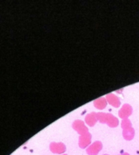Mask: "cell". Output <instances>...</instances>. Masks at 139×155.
I'll list each match as a JSON object with an SVG mask.
<instances>
[{
	"instance_id": "6da1fadb",
	"label": "cell",
	"mask_w": 139,
	"mask_h": 155,
	"mask_svg": "<svg viewBox=\"0 0 139 155\" xmlns=\"http://www.w3.org/2000/svg\"><path fill=\"white\" fill-rule=\"evenodd\" d=\"M101 149H102V143L100 142H96L87 149V153L89 155H97Z\"/></svg>"
},
{
	"instance_id": "7a4b0ae2",
	"label": "cell",
	"mask_w": 139,
	"mask_h": 155,
	"mask_svg": "<svg viewBox=\"0 0 139 155\" xmlns=\"http://www.w3.org/2000/svg\"><path fill=\"white\" fill-rule=\"evenodd\" d=\"M131 113H132V108H131V106L128 105V104H125V105L123 106V108L120 110L119 115H120V117H122V118H126V117H127Z\"/></svg>"
},
{
	"instance_id": "3957f363",
	"label": "cell",
	"mask_w": 139,
	"mask_h": 155,
	"mask_svg": "<svg viewBox=\"0 0 139 155\" xmlns=\"http://www.w3.org/2000/svg\"><path fill=\"white\" fill-rule=\"evenodd\" d=\"M74 125H77V127H74V128H75L78 133H81V134H85L87 133V129L85 127L83 122H81V121H76V122H75V124H74Z\"/></svg>"
},
{
	"instance_id": "277c9868",
	"label": "cell",
	"mask_w": 139,
	"mask_h": 155,
	"mask_svg": "<svg viewBox=\"0 0 139 155\" xmlns=\"http://www.w3.org/2000/svg\"><path fill=\"white\" fill-rule=\"evenodd\" d=\"M108 101H109V103L112 104V105H114V106H118L119 105V100H118V98L117 97V96H115V95H113L112 94H110L108 96H107V98Z\"/></svg>"
},
{
	"instance_id": "5b68a950",
	"label": "cell",
	"mask_w": 139,
	"mask_h": 155,
	"mask_svg": "<svg viewBox=\"0 0 139 155\" xmlns=\"http://www.w3.org/2000/svg\"><path fill=\"white\" fill-rule=\"evenodd\" d=\"M107 123L111 126V127H114V126H117L118 124V121L117 118H115L114 116L110 115V114H107Z\"/></svg>"
},
{
	"instance_id": "8992f818",
	"label": "cell",
	"mask_w": 139,
	"mask_h": 155,
	"mask_svg": "<svg viewBox=\"0 0 139 155\" xmlns=\"http://www.w3.org/2000/svg\"><path fill=\"white\" fill-rule=\"evenodd\" d=\"M52 146H55L56 149L53 150V152L55 153H64L65 150H66V147L63 143H52L51 144Z\"/></svg>"
},
{
	"instance_id": "52a82bcc",
	"label": "cell",
	"mask_w": 139,
	"mask_h": 155,
	"mask_svg": "<svg viewBox=\"0 0 139 155\" xmlns=\"http://www.w3.org/2000/svg\"><path fill=\"white\" fill-rule=\"evenodd\" d=\"M97 115L96 114H88L87 117H86V123L88 124V125L90 126H94L96 122H97V117L95 116Z\"/></svg>"
},
{
	"instance_id": "ba28073f",
	"label": "cell",
	"mask_w": 139,
	"mask_h": 155,
	"mask_svg": "<svg viewBox=\"0 0 139 155\" xmlns=\"http://www.w3.org/2000/svg\"><path fill=\"white\" fill-rule=\"evenodd\" d=\"M106 104H107V100L104 99V98H101V99L97 100V101L95 102L96 107H97V108H99V109H103V108L106 106Z\"/></svg>"
},
{
	"instance_id": "9c48e42d",
	"label": "cell",
	"mask_w": 139,
	"mask_h": 155,
	"mask_svg": "<svg viewBox=\"0 0 139 155\" xmlns=\"http://www.w3.org/2000/svg\"><path fill=\"white\" fill-rule=\"evenodd\" d=\"M125 155H126V154H125Z\"/></svg>"
}]
</instances>
